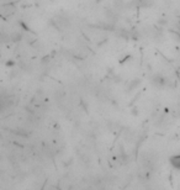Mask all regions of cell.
<instances>
[{
    "mask_svg": "<svg viewBox=\"0 0 180 190\" xmlns=\"http://www.w3.org/2000/svg\"><path fill=\"white\" fill-rule=\"evenodd\" d=\"M170 164L175 169H180V153L173 156V157L170 158Z\"/></svg>",
    "mask_w": 180,
    "mask_h": 190,
    "instance_id": "cell-1",
    "label": "cell"
}]
</instances>
